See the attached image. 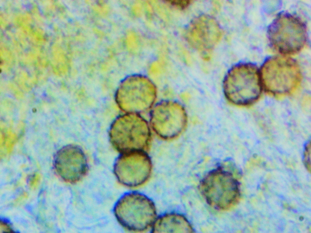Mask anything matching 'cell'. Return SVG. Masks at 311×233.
I'll return each mask as SVG.
<instances>
[{"mask_svg": "<svg viewBox=\"0 0 311 233\" xmlns=\"http://www.w3.org/2000/svg\"><path fill=\"white\" fill-rule=\"evenodd\" d=\"M222 90L226 100L239 107H248L259 99L262 88L259 71L254 64L241 62L232 66L223 78Z\"/></svg>", "mask_w": 311, "mask_h": 233, "instance_id": "1", "label": "cell"}, {"mask_svg": "<svg viewBox=\"0 0 311 233\" xmlns=\"http://www.w3.org/2000/svg\"><path fill=\"white\" fill-rule=\"evenodd\" d=\"M259 72L262 89L268 94L277 98L294 93L302 80L298 63L294 59L285 56L268 58Z\"/></svg>", "mask_w": 311, "mask_h": 233, "instance_id": "2", "label": "cell"}, {"mask_svg": "<svg viewBox=\"0 0 311 233\" xmlns=\"http://www.w3.org/2000/svg\"><path fill=\"white\" fill-rule=\"evenodd\" d=\"M267 37L270 46L276 52L284 55H294L301 51L306 43V26L298 17L282 12L268 26Z\"/></svg>", "mask_w": 311, "mask_h": 233, "instance_id": "3", "label": "cell"}, {"mask_svg": "<svg viewBox=\"0 0 311 233\" xmlns=\"http://www.w3.org/2000/svg\"><path fill=\"white\" fill-rule=\"evenodd\" d=\"M114 212L122 226L135 232L147 230L153 225L157 218L152 201L136 191L127 193L121 196L115 205Z\"/></svg>", "mask_w": 311, "mask_h": 233, "instance_id": "4", "label": "cell"}, {"mask_svg": "<svg viewBox=\"0 0 311 233\" xmlns=\"http://www.w3.org/2000/svg\"><path fill=\"white\" fill-rule=\"evenodd\" d=\"M199 188L207 203L218 210L231 209L240 198L239 182L231 173L221 168L209 173L200 182Z\"/></svg>", "mask_w": 311, "mask_h": 233, "instance_id": "5", "label": "cell"}, {"mask_svg": "<svg viewBox=\"0 0 311 233\" xmlns=\"http://www.w3.org/2000/svg\"><path fill=\"white\" fill-rule=\"evenodd\" d=\"M109 134L112 146L121 154L144 151L150 137L146 120L135 113H128L118 118L111 125Z\"/></svg>", "mask_w": 311, "mask_h": 233, "instance_id": "6", "label": "cell"}, {"mask_svg": "<svg viewBox=\"0 0 311 233\" xmlns=\"http://www.w3.org/2000/svg\"><path fill=\"white\" fill-rule=\"evenodd\" d=\"M152 169L151 161L145 152L136 151L121 154L116 160L114 171L121 184L135 187L148 180Z\"/></svg>", "mask_w": 311, "mask_h": 233, "instance_id": "7", "label": "cell"}, {"mask_svg": "<svg viewBox=\"0 0 311 233\" xmlns=\"http://www.w3.org/2000/svg\"><path fill=\"white\" fill-rule=\"evenodd\" d=\"M152 110L150 123L160 136L172 138L177 136L187 121L185 109L181 103L172 100L162 101Z\"/></svg>", "mask_w": 311, "mask_h": 233, "instance_id": "8", "label": "cell"}, {"mask_svg": "<svg viewBox=\"0 0 311 233\" xmlns=\"http://www.w3.org/2000/svg\"><path fill=\"white\" fill-rule=\"evenodd\" d=\"M124 95L128 113L140 114L151 109L155 103L157 90L147 77L135 74L128 77L123 84Z\"/></svg>", "mask_w": 311, "mask_h": 233, "instance_id": "9", "label": "cell"}, {"mask_svg": "<svg viewBox=\"0 0 311 233\" xmlns=\"http://www.w3.org/2000/svg\"><path fill=\"white\" fill-rule=\"evenodd\" d=\"M188 34L191 45L198 51L202 59L207 61L210 59L213 49L221 39L222 31L214 18L202 15L191 22Z\"/></svg>", "mask_w": 311, "mask_h": 233, "instance_id": "10", "label": "cell"}, {"mask_svg": "<svg viewBox=\"0 0 311 233\" xmlns=\"http://www.w3.org/2000/svg\"><path fill=\"white\" fill-rule=\"evenodd\" d=\"M54 166L61 179L71 184L80 181L88 169L83 150L79 147L72 145L66 146L58 150L54 157Z\"/></svg>", "mask_w": 311, "mask_h": 233, "instance_id": "11", "label": "cell"}, {"mask_svg": "<svg viewBox=\"0 0 311 233\" xmlns=\"http://www.w3.org/2000/svg\"><path fill=\"white\" fill-rule=\"evenodd\" d=\"M152 231L154 233L194 232L185 217L176 212L166 213L157 217L152 226Z\"/></svg>", "mask_w": 311, "mask_h": 233, "instance_id": "12", "label": "cell"}, {"mask_svg": "<svg viewBox=\"0 0 311 233\" xmlns=\"http://www.w3.org/2000/svg\"><path fill=\"white\" fill-rule=\"evenodd\" d=\"M166 2L172 5L181 9H184L188 7L192 2L188 0H167Z\"/></svg>", "mask_w": 311, "mask_h": 233, "instance_id": "13", "label": "cell"}, {"mask_svg": "<svg viewBox=\"0 0 311 233\" xmlns=\"http://www.w3.org/2000/svg\"><path fill=\"white\" fill-rule=\"evenodd\" d=\"M304 162L308 170H310V145L308 142L306 145L305 149Z\"/></svg>", "mask_w": 311, "mask_h": 233, "instance_id": "14", "label": "cell"}, {"mask_svg": "<svg viewBox=\"0 0 311 233\" xmlns=\"http://www.w3.org/2000/svg\"><path fill=\"white\" fill-rule=\"evenodd\" d=\"M0 231L2 232H12L9 223L4 220H0Z\"/></svg>", "mask_w": 311, "mask_h": 233, "instance_id": "15", "label": "cell"}]
</instances>
